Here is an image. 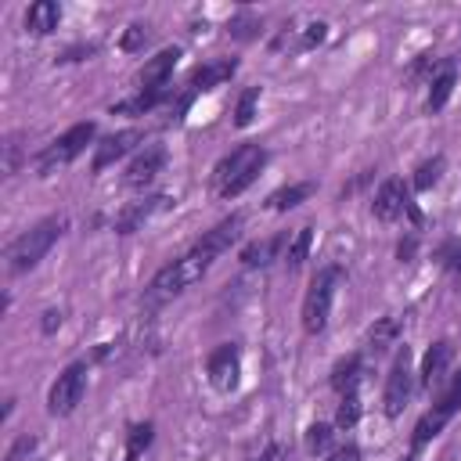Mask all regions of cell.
<instances>
[{"instance_id":"18","label":"cell","mask_w":461,"mask_h":461,"mask_svg":"<svg viewBox=\"0 0 461 461\" xmlns=\"http://www.w3.org/2000/svg\"><path fill=\"white\" fill-rule=\"evenodd\" d=\"M58 22H61V7H58L54 0H36V4H29V11H25V29H29L32 36L54 32Z\"/></svg>"},{"instance_id":"20","label":"cell","mask_w":461,"mask_h":461,"mask_svg":"<svg viewBox=\"0 0 461 461\" xmlns=\"http://www.w3.org/2000/svg\"><path fill=\"white\" fill-rule=\"evenodd\" d=\"M169 97H173V90H169V86H158V90H137L133 97H126V101L112 104V112H119V115H144V112L158 108V104H162V101H169Z\"/></svg>"},{"instance_id":"21","label":"cell","mask_w":461,"mask_h":461,"mask_svg":"<svg viewBox=\"0 0 461 461\" xmlns=\"http://www.w3.org/2000/svg\"><path fill=\"white\" fill-rule=\"evenodd\" d=\"M454 86H457V68H454V65H443V72L429 79V97H425V112H439V108H443V104L450 101Z\"/></svg>"},{"instance_id":"35","label":"cell","mask_w":461,"mask_h":461,"mask_svg":"<svg viewBox=\"0 0 461 461\" xmlns=\"http://www.w3.org/2000/svg\"><path fill=\"white\" fill-rule=\"evenodd\" d=\"M252 461H285V447L281 443H267Z\"/></svg>"},{"instance_id":"19","label":"cell","mask_w":461,"mask_h":461,"mask_svg":"<svg viewBox=\"0 0 461 461\" xmlns=\"http://www.w3.org/2000/svg\"><path fill=\"white\" fill-rule=\"evenodd\" d=\"M360 378H364V360L353 353V357H346V360L335 364V371H331V389H335L339 396H353V393L360 389Z\"/></svg>"},{"instance_id":"12","label":"cell","mask_w":461,"mask_h":461,"mask_svg":"<svg viewBox=\"0 0 461 461\" xmlns=\"http://www.w3.org/2000/svg\"><path fill=\"white\" fill-rule=\"evenodd\" d=\"M166 169V148L162 144H148L130 166H126V187H148L158 173Z\"/></svg>"},{"instance_id":"28","label":"cell","mask_w":461,"mask_h":461,"mask_svg":"<svg viewBox=\"0 0 461 461\" xmlns=\"http://www.w3.org/2000/svg\"><path fill=\"white\" fill-rule=\"evenodd\" d=\"M151 436H155V429H151V421H140V425H133L130 432H126V461H137L148 447H151Z\"/></svg>"},{"instance_id":"38","label":"cell","mask_w":461,"mask_h":461,"mask_svg":"<svg viewBox=\"0 0 461 461\" xmlns=\"http://www.w3.org/2000/svg\"><path fill=\"white\" fill-rule=\"evenodd\" d=\"M403 461H414V454H407V457H403Z\"/></svg>"},{"instance_id":"15","label":"cell","mask_w":461,"mask_h":461,"mask_svg":"<svg viewBox=\"0 0 461 461\" xmlns=\"http://www.w3.org/2000/svg\"><path fill=\"white\" fill-rule=\"evenodd\" d=\"M234 61L230 58H223V61H212V65H202L194 76H191V83H187V94H184V101H180V112L187 108V101L194 97V94H205V90H212V86H220L223 79H230L234 76Z\"/></svg>"},{"instance_id":"4","label":"cell","mask_w":461,"mask_h":461,"mask_svg":"<svg viewBox=\"0 0 461 461\" xmlns=\"http://www.w3.org/2000/svg\"><path fill=\"white\" fill-rule=\"evenodd\" d=\"M339 281H342V270L339 267H324V270L313 274V281H310V288L303 295V331L306 335H321L328 328Z\"/></svg>"},{"instance_id":"2","label":"cell","mask_w":461,"mask_h":461,"mask_svg":"<svg viewBox=\"0 0 461 461\" xmlns=\"http://www.w3.org/2000/svg\"><path fill=\"white\" fill-rule=\"evenodd\" d=\"M61 230H65V216H47V220H40L36 227H29V230H22L11 245H7V270L11 274H22V270H32L50 249H54V241L61 238Z\"/></svg>"},{"instance_id":"26","label":"cell","mask_w":461,"mask_h":461,"mask_svg":"<svg viewBox=\"0 0 461 461\" xmlns=\"http://www.w3.org/2000/svg\"><path fill=\"white\" fill-rule=\"evenodd\" d=\"M443 169H447V158H443V155L425 158V162L414 169L411 187H414V191H429V187H436V184H439V176H443Z\"/></svg>"},{"instance_id":"30","label":"cell","mask_w":461,"mask_h":461,"mask_svg":"<svg viewBox=\"0 0 461 461\" xmlns=\"http://www.w3.org/2000/svg\"><path fill=\"white\" fill-rule=\"evenodd\" d=\"M360 421V396H339V411H335V429H353Z\"/></svg>"},{"instance_id":"14","label":"cell","mask_w":461,"mask_h":461,"mask_svg":"<svg viewBox=\"0 0 461 461\" xmlns=\"http://www.w3.org/2000/svg\"><path fill=\"white\" fill-rule=\"evenodd\" d=\"M176 58H180V50H176V47H166V50H158L155 58H148V61H144V68L137 72L140 90L169 86V76H173V68H176Z\"/></svg>"},{"instance_id":"7","label":"cell","mask_w":461,"mask_h":461,"mask_svg":"<svg viewBox=\"0 0 461 461\" xmlns=\"http://www.w3.org/2000/svg\"><path fill=\"white\" fill-rule=\"evenodd\" d=\"M457 411H461V375H457L454 385L443 393V400H439L432 411H425V414L418 418V425H414V432H411V450H421L429 439H436V436L443 432V425H447Z\"/></svg>"},{"instance_id":"11","label":"cell","mask_w":461,"mask_h":461,"mask_svg":"<svg viewBox=\"0 0 461 461\" xmlns=\"http://www.w3.org/2000/svg\"><path fill=\"white\" fill-rule=\"evenodd\" d=\"M140 140H144V130H119V133L104 137V140L94 148V162H90V169H94V173H104V169L115 166L126 151H133V144H140Z\"/></svg>"},{"instance_id":"3","label":"cell","mask_w":461,"mask_h":461,"mask_svg":"<svg viewBox=\"0 0 461 461\" xmlns=\"http://www.w3.org/2000/svg\"><path fill=\"white\" fill-rule=\"evenodd\" d=\"M267 166V151L259 144H241L234 148L220 166H216V191L220 198H238Z\"/></svg>"},{"instance_id":"32","label":"cell","mask_w":461,"mask_h":461,"mask_svg":"<svg viewBox=\"0 0 461 461\" xmlns=\"http://www.w3.org/2000/svg\"><path fill=\"white\" fill-rule=\"evenodd\" d=\"M148 40H151V32H148V25H140V22H137V25H126V32H122V40H119V47L133 54V50H140V47H144Z\"/></svg>"},{"instance_id":"5","label":"cell","mask_w":461,"mask_h":461,"mask_svg":"<svg viewBox=\"0 0 461 461\" xmlns=\"http://www.w3.org/2000/svg\"><path fill=\"white\" fill-rule=\"evenodd\" d=\"M94 137H97V126H94V122H76V126H68L58 140H50V144L40 151V158H36V173L47 176V173H54L58 166H68L76 155L86 151V144H90Z\"/></svg>"},{"instance_id":"8","label":"cell","mask_w":461,"mask_h":461,"mask_svg":"<svg viewBox=\"0 0 461 461\" xmlns=\"http://www.w3.org/2000/svg\"><path fill=\"white\" fill-rule=\"evenodd\" d=\"M411 393H414V371H411V353H407V346H403L400 357L393 360L389 375H385V393H382V411H385V418H396V414L407 407Z\"/></svg>"},{"instance_id":"25","label":"cell","mask_w":461,"mask_h":461,"mask_svg":"<svg viewBox=\"0 0 461 461\" xmlns=\"http://www.w3.org/2000/svg\"><path fill=\"white\" fill-rule=\"evenodd\" d=\"M277 249H281V238H263V241H249L245 249H241V263L245 267H267L274 256H277Z\"/></svg>"},{"instance_id":"13","label":"cell","mask_w":461,"mask_h":461,"mask_svg":"<svg viewBox=\"0 0 461 461\" xmlns=\"http://www.w3.org/2000/svg\"><path fill=\"white\" fill-rule=\"evenodd\" d=\"M407 209H411V198H407V187H403L400 180H385V184L378 187L375 202H371V212H375L382 223L400 220Z\"/></svg>"},{"instance_id":"16","label":"cell","mask_w":461,"mask_h":461,"mask_svg":"<svg viewBox=\"0 0 461 461\" xmlns=\"http://www.w3.org/2000/svg\"><path fill=\"white\" fill-rule=\"evenodd\" d=\"M450 360H454V346L447 342V339H439V342H432L429 349H425V357H421V385H436L439 378H443V371L450 367Z\"/></svg>"},{"instance_id":"1","label":"cell","mask_w":461,"mask_h":461,"mask_svg":"<svg viewBox=\"0 0 461 461\" xmlns=\"http://www.w3.org/2000/svg\"><path fill=\"white\" fill-rule=\"evenodd\" d=\"M216 263V256L212 252H205L198 241L184 252V256H176L173 263H166L155 277H151V285H148V303H162V299H173V295H180V292H187L194 281H202L205 277V270Z\"/></svg>"},{"instance_id":"33","label":"cell","mask_w":461,"mask_h":461,"mask_svg":"<svg viewBox=\"0 0 461 461\" xmlns=\"http://www.w3.org/2000/svg\"><path fill=\"white\" fill-rule=\"evenodd\" d=\"M32 450H36V436H22V439L7 450V457H4V461H25Z\"/></svg>"},{"instance_id":"6","label":"cell","mask_w":461,"mask_h":461,"mask_svg":"<svg viewBox=\"0 0 461 461\" xmlns=\"http://www.w3.org/2000/svg\"><path fill=\"white\" fill-rule=\"evenodd\" d=\"M83 393H86V364L76 360V364H68V367L50 382V389H47V411H50L54 418H65V414H72V411L79 407Z\"/></svg>"},{"instance_id":"24","label":"cell","mask_w":461,"mask_h":461,"mask_svg":"<svg viewBox=\"0 0 461 461\" xmlns=\"http://www.w3.org/2000/svg\"><path fill=\"white\" fill-rule=\"evenodd\" d=\"M310 245H313V227H299V230L288 238V245H285V263H288V270H295V267L306 263Z\"/></svg>"},{"instance_id":"31","label":"cell","mask_w":461,"mask_h":461,"mask_svg":"<svg viewBox=\"0 0 461 461\" xmlns=\"http://www.w3.org/2000/svg\"><path fill=\"white\" fill-rule=\"evenodd\" d=\"M227 32H230L234 40H252V36L259 32V18H252V14H238V18L227 22Z\"/></svg>"},{"instance_id":"27","label":"cell","mask_w":461,"mask_h":461,"mask_svg":"<svg viewBox=\"0 0 461 461\" xmlns=\"http://www.w3.org/2000/svg\"><path fill=\"white\" fill-rule=\"evenodd\" d=\"M331 443H335V425L313 421V425L306 429V450H310V454H328Z\"/></svg>"},{"instance_id":"10","label":"cell","mask_w":461,"mask_h":461,"mask_svg":"<svg viewBox=\"0 0 461 461\" xmlns=\"http://www.w3.org/2000/svg\"><path fill=\"white\" fill-rule=\"evenodd\" d=\"M173 205V198L169 194H151V198H144V202H133V205H126L119 216H115V234H133L137 227H144L148 220H155L158 212H166Z\"/></svg>"},{"instance_id":"23","label":"cell","mask_w":461,"mask_h":461,"mask_svg":"<svg viewBox=\"0 0 461 461\" xmlns=\"http://www.w3.org/2000/svg\"><path fill=\"white\" fill-rule=\"evenodd\" d=\"M310 194H313V184H310V180H303V184L277 187V191L267 198V205H270V209H277V212H285V209H295L299 202H306Z\"/></svg>"},{"instance_id":"22","label":"cell","mask_w":461,"mask_h":461,"mask_svg":"<svg viewBox=\"0 0 461 461\" xmlns=\"http://www.w3.org/2000/svg\"><path fill=\"white\" fill-rule=\"evenodd\" d=\"M400 331H403V321H400L396 313L378 317V321L371 324V331H367V349H371V353H385V349L400 339Z\"/></svg>"},{"instance_id":"17","label":"cell","mask_w":461,"mask_h":461,"mask_svg":"<svg viewBox=\"0 0 461 461\" xmlns=\"http://www.w3.org/2000/svg\"><path fill=\"white\" fill-rule=\"evenodd\" d=\"M238 234H241V216L234 212V216L220 220L212 230H205V234L198 238V245H202V249H209V252L220 259V256H223V252L234 245V238H238Z\"/></svg>"},{"instance_id":"29","label":"cell","mask_w":461,"mask_h":461,"mask_svg":"<svg viewBox=\"0 0 461 461\" xmlns=\"http://www.w3.org/2000/svg\"><path fill=\"white\" fill-rule=\"evenodd\" d=\"M256 104H259V86H249L241 90L238 104H234V126H249L256 119Z\"/></svg>"},{"instance_id":"34","label":"cell","mask_w":461,"mask_h":461,"mask_svg":"<svg viewBox=\"0 0 461 461\" xmlns=\"http://www.w3.org/2000/svg\"><path fill=\"white\" fill-rule=\"evenodd\" d=\"M328 461H360V447L357 443H342L328 454Z\"/></svg>"},{"instance_id":"36","label":"cell","mask_w":461,"mask_h":461,"mask_svg":"<svg viewBox=\"0 0 461 461\" xmlns=\"http://www.w3.org/2000/svg\"><path fill=\"white\" fill-rule=\"evenodd\" d=\"M40 328H43V335H50L54 328H61V313H58V310H47V313H43V324H40Z\"/></svg>"},{"instance_id":"9","label":"cell","mask_w":461,"mask_h":461,"mask_svg":"<svg viewBox=\"0 0 461 461\" xmlns=\"http://www.w3.org/2000/svg\"><path fill=\"white\" fill-rule=\"evenodd\" d=\"M205 371H209V382L220 389V393H230L241 378V349L234 342H223L209 353L205 360Z\"/></svg>"},{"instance_id":"37","label":"cell","mask_w":461,"mask_h":461,"mask_svg":"<svg viewBox=\"0 0 461 461\" xmlns=\"http://www.w3.org/2000/svg\"><path fill=\"white\" fill-rule=\"evenodd\" d=\"M396 256H400V259H411V256H414V238H407V241H400V249H396Z\"/></svg>"}]
</instances>
